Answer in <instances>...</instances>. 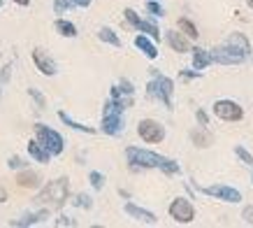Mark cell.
I'll return each instance as SVG.
<instances>
[{
    "mask_svg": "<svg viewBox=\"0 0 253 228\" xmlns=\"http://www.w3.org/2000/svg\"><path fill=\"white\" fill-rule=\"evenodd\" d=\"M126 156H128V163L135 168H161L165 175H176L179 172V166L176 161H169L161 154H154L149 149H139V147H128L126 149Z\"/></svg>",
    "mask_w": 253,
    "mask_h": 228,
    "instance_id": "1",
    "label": "cell"
},
{
    "mask_svg": "<svg viewBox=\"0 0 253 228\" xmlns=\"http://www.w3.org/2000/svg\"><path fill=\"white\" fill-rule=\"evenodd\" d=\"M68 196H70V182L68 177H61V179H54V182L46 184L35 200L46 207H61L68 200Z\"/></svg>",
    "mask_w": 253,
    "mask_h": 228,
    "instance_id": "2",
    "label": "cell"
},
{
    "mask_svg": "<svg viewBox=\"0 0 253 228\" xmlns=\"http://www.w3.org/2000/svg\"><path fill=\"white\" fill-rule=\"evenodd\" d=\"M156 79L154 82H149V86H146V96L149 98H158L165 107H172V93H174V82L169 79V77H163L158 75L154 70Z\"/></svg>",
    "mask_w": 253,
    "mask_h": 228,
    "instance_id": "3",
    "label": "cell"
},
{
    "mask_svg": "<svg viewBox=\"0 0 253 228\" xmlns=\"http://www.w3.org/2000/svg\"><path fill=\"white\" fill-rule=\"evenodd\" d=\"M35 137H38V142L44 147L51 156H58V154H63V149H65L63 137L58 135L54 128L44 126V123H38V126H35Z\"/></svg>",
    "mask_w": 253,
    "mask_h": 228,
    "instance_id": "4",
    "label": "cell"
},
{
    "mask_svg": "<svg viewBox=\"0 0 253 228\" xmlns=\"http://www.w3.org/2000/svg\"><path fill=\"white\" fill-rule=\"evenodd\" d=\"M211 54V63H221V65H239V63H244V58H246V54L239 49V47H235V45H228L225 47H216L214 52H209Z\"/></svg>",
    "mask_w": 253,
    "mask_h": 228,
    "instance_id": "5",
    "label": "cell"
},
{
    "mask_svg": "<svg viewBox=\"0 0 253 228\" xmlns=\"http://www.w3.org/2000/svg\"><path fill=\"white\" fill-rule=\"evenodd\" d=\"M137 135L149 145H158L165 140V128H163V123L154 121V119H142L137 123Z\"/></svg>",
    "mask_w": 253,
    "mask_h": 228,
    "instance_id": "6",
    "label": "cell"
},
{
    "mask_svg": "<svg viewBox=\"0 0 253 228\" xmlns=\"http://www.w3.org/2000/svg\"><path fill=\"white\" fill-rule=\"evenodd\" d=\"M169 217L179 224H191L195 219V210H193L191 200H186V198H176L172 200V205H169Z\"/></svg>",
    "mask_w": 253,
    "mask_h": 228,
    "instance_id": "7",
    "label": "cell"
},
{
    "mask_svg": "<svg viewBox=\"0 0 253 228\" xmlns=\"http://www.w3.org/2000/svg\"><path fill=\"white\" fill-rule=\"evenodd\" d=\"M214 114L223 121H242L244 110L232 100H218V103H214Z\"/></svg>",
    "mask_w": 253,
    "mask_h": 228,
    "instance_id": "8",
    "label": "cell"
},
{
    "mask_svg": "<svg viewBox=\"0 0 253 228\" xmlns=\"http://www.w3.org/2000/svg\"><path fill=\"white\" fill-rule=\"evenodd\" d=\"M202 193L218 198V200H223V203H239V200H242V193H239L237 189H232V186H225V184L207 186V189H202Z\"/></svg>",
    "mask_w": 253,
    "mask_h": 228,
    "instance_id": "9",
    "label": "cell"
},
{
    "mask_svg": "<svg viewBox=\"0 0 253 228\" xmlns=\"http://www.w3.org/2000/svg\"><path fill=\"white\" fill-rule=\"evenodd\" d=\"M123 14H126V19H128V23H132V26H135V28H137L139 33H146V35H149V38H154V40H158L161 38V31H158V26H156V23H151V21H144V19H139L137 16V12H135V9H126V12H123Z\"/></svg>",
    "mask_w": 253,
    "mask_h": 228,
    "instance_id": "10",
    "label": "cell"
},
{
    "mask_svg": "<svg viewBox=\"0 0 253 228\" xmlns=\"http://www.w3.org/2000/svg\"><path fill=\"white\" fill-rule=\"evenodd\" d=\"M33 63L38 65V70L42 75H46V77L56 75V63L44 49H33Z\"/></svg>",
    "mask_w": 253,
    "mask_h": 228,
    "instance_id": "11",
    "label": "cell"
},
{
    "mask_svg": "<svg viewBox=\"0 0 253 228\" xmlns=\"http://www.w3.org/2000/svg\"><path fill=\"white\" fill-rule=\"evenodd\" d=\"M121 130H123L121 114H105V116H102V133H107V135H119Z\"/></svg>",
    "mask_w": 253,
    "mask_h": 228,
    "instance_id": "12",
    "label": "cell"
},
{
    "mask_svg": "<svg viewBox=\"0 0 253 228\" xmlns=\"http://www.w3.org/2000/svg\"><path fill=\"white\" fill-rule=\"evenodd\" d=\"M165 40H168V45L172 47L174 52H179V54L191 52V45H188V40H186V35H184V33L168 31V35H165Z\"/></svg>",
    "mask_w": 253,
    "mask_h": 228,
    "instance_id": "13",
    "label": "cell"
},
{
    "mask_svg": "<svg viewBox=\"0 0 253 228\" xmlns=\"http://www.w3.org/2000/svg\"><path fill=\"white\" fill-rule=\"evenodd\" d=\"M126 212L130 214L132 219H137V221H142V224H156V214L154 212H149V210H142V207H137V205H132V203H126Z\"/></svg>",
    "mask_w": 253,
    "mask_h": 228,
    "instance_id": "14",
    "label": "cell"
},
{
    "mask_svg": "<svg viewBox=\"0 0 253 228\" xmlns=\"http://www.w3.org/2000/svg\"><path fill=\"white\" fill-rule=\"evenodd\" d=\"M16 184L21 186V189H40V175L38 172H33V170H21L19 175H16Z\"/></svg>",
    "mask_w": 253,
    "mask_h": 228,
    "instance_id": "15",
    "label": "cell"
},
{
    "mask_svg": "<svg viewBox=\"0 0 253 228\" xmlns=\"http://www.w3.org/2000/svg\"><path fill=\"white\" fill-rule=\"evenodd\" d=\"M191 140L198 147H202V149H205V147H209L211 142H214V135H211V133H209L205 126H200V128H193L191 130Z\"/></svg>",
    "mask_w": 253,
    "mask_h": 228,
    "instance_id": "16",
    "label": "cell"
},
{
    "mask_svg": "<svg viewBox=\"0 0 253 228\" xmlns=\"http://www.w3.org/2000/svg\"><path fill=\"white\" fill-rule=\"evenodd\" d=\"M211 63V54L207 49H202V47H195L193 49V68L195 70H205Z\"/></svg>",
    "mask_w": 253,
    "mask_h": 228,
    "instance_id": "17",
    "label": "cell"
},
{
    "mask_svg": "<svg viewBox=\"0 0 253 228\" xmlns=\"http://www.w3.org/2000/svg\"><path fill=\"white\" fill-rule=\"evenodd\" d=\"M28 154H31L38 163H49V159H51V154L46 152V149L40 145L38 140H31V142H28Z\"/></svg>",
    "mask_w": 253,
    "mask_h": 228,
    "instance_id": "18",
    "label": "cell"
},
{
    "mask_svg": "<svg viewBox=\"0 0 253 228\" xmlns=\"http://www.w3.org/2000/svg\"><path fill=\"white\" fill-rule=\"evenodd\" d=\"M135 47H137L139 52H144V56H149V58H156V56H158L156 45L146 38V35H137V38H135Z\"/></svg>",
    "mask_w": 253,
    "mask_h": 228,
    "instance_id": "19",
    "label": "cell"
},
{
    "mask_svg": "<svg viewBox=\"0 0 253 228\" xmlns=\"http://www.w3.org/2000/svg\"><path fill=\"white\" fill-rule=\"evenodd\" d=\"M58 119H61L65 126H70V128H75V130H82V133H95V128H91V126H84V123L75 121V119H70L65 112H58Z\"/></svg>",
    "mask_w": 253,
    "mask_h": 228,
    "instance_id": "20",
    "label": "cell"
},
{
    "mask_svg": "<svg viewBox=\"0 0 253 228\" xmlns=\"http://www.w3.org/2000/svg\"><path fill=\"white\" fill-rule=\"evenodd\" d=\"M56 31L61 33L63 38H75V35H77V28H75V23L65 21V19H58V21H56Z\"/></svg>",
    "mask_w": 253,
    "mask_h": 228,
    "instance_id": "21",
    "label": "cell"
},
{
    "mask_svg": "<svg viewBox=\"0 0 253 228\" xmlns=\"http://www.w3.org/2000/svg\"><path fill=\"white\" fill-rule=\"evenodd\" d=\"M179 31L184 33L186 38H191V40H198V28H195V23L188 21V19H179Z\"/></svg>",
    "mask_w": 253,
    "mask_h": 228,
    "instance_id": "22",
    "label": "cell"
},
{
    "mask_svg": "<svg viewBox=\"0 0 253 228\" xmlns=\"http://www.w3.org/2000/svg\"><path fill=\"white\" fill-rule=\"evenodd\" d=\"M98 38L102 40V42H107V45H114V47H121V40H119V35H116L112 28H100V33H98Z\"/></svg>",
    "mask_w": 253,
    "mask_h": 228,
    "instance_id": "23",
    "label": "cell"
},
{
    "mask_svg": "<svg viewBox=\"0 0 253 228\" xmlns=\"http://www.w3.org/2000/svg\"><path fill=\"white\" fill-rule=\"evenodd\" d=\"M44 217H46V210H42V212H38V214H28V217L21 221H12V226H33V224L42 221Z\"/></svg>",
    "mask_w": 253,
    "mask_h": 228,
    "instance_id": "24",
    "label": "cell"
},
{
    "mask_svg": "<svg viewBox=\"0 0 253 228\" xmlns=\"http://www.w3.org/2000/svg\"><path fill=\"white\" fill-rule=\"evenodd\" d=\"M228 42H230V45H235V47H239V49H242V52H244V54H249V52H251V45L246 42V38H244V35H242V33H232V38L228 40Z\"/></svg>",
    "mask_w": 253,
    "mask_h": 228,
    "instance_id": "25",
    "label": "cell"
},
{
    "mask_svg": "<svg viewBox=\"0 0 253 228\" xmlns=\"http://www.w3.org/2000/svg\"><path fill=\"white\" fill-rule=\"evenodd\" d=\"M88 182H91V186L93 189H102V186H105V175H100V172H91V175H88Z\"/></svg>",
    "mask_w": 253,
    "mask_h": 228,
    "instance_id": "26",
    "label": "cell"
},
{
    "mask_svg": "<svg viewBox=\"0 0 253 228\" xmlns=\"http://www.w3.org/2000/svg\"><path fill=\"white\" fill-rule=\"evenodd\" d=\"M75 205H77V207H84V210H91V207H93L91 196H86V193H79V196L75 198Z\"/></svg>",
    "mask_w": 253,
    "mask_h": 228,
    "instance_id": "27",
    "label": "cell"
},
{
    "mask_svg": "<svg viewBox=\"0 0 253 228\" xmlns=\"http://www.w3.org/2000/svg\"><path fill=\"white\" fill-rule=\"evenodd\" d=\"M235 154H237V156H239V159H242V161H244V163H249V166H251V163H253V156H251V154H249V152H246V149H244V147H242V145H237V147H235Z\"/></svg>",
    "mask_w": 253,
    "mask_h": 228,
    "instance_id": "28",
    "label": "cell"
},
{
    "mask_svg": "<svg viewBox=\"0 0 253 228\" xmlns=\"http://www.w3.org/2000/svg\"><path fill=\"white\" fill-rule=\"evenodd\" d=\"M28 93H31V98L35 100V103H38V107L40 110H42V107L46 105V100H44V96H42V93L38 91V89H28Z\"/></svg>",
    "mask_w": 253,
    "mask_h": 228,
    "instance_id": "29",
    "label": "cell"
},
{
    "mask_svg": "<svg viewBox=\"0 0 253 228\" xmlns=\"http://www.w3.org/2000/svg\"><path fill=\"white\" fill-rule=\"evenodd\" d=\"M146 9H149L154 16H163V14H165V12H163V7L156 2V0H149V2H146Z\"/></svg>",
    "mask_w": 253,
    "mask_h": 228,
    "instance_id": "30",
    "label": "cell"
},
{
    "mask_svg": "<svg viewBox=\"0 0 253 228\" xmlns=\"http://www.w3.org/2000/svg\"><path fill=\"white\" fill-rule=\"evenodd\" d=\"M68 7H72L70 5V0H54V9H56V14H63Z\"/></svg>",
    "mask_w": 253,
    "mask_h": 228,
    "instance_id": "31",
    "label": "cell"
},
{
    "mask_svg": "<svg viewBox=\"0 0 253 228\" xmlns=\"http://www.w3.org/2000/svg\"><path fill=\"white\" fill-rule=\"evenodd\" d=\"M119 89H121V93H126V96H132V91H135L128 79H121V86H119Z\"/></svg>",
    "mask_w": 253,
    "mask_h": 228,
    "instance_id": "32",
    "label": "cell"
},
{
    "mask_svg": "<svg viewBox=\"0 0 253 228\" xmlns=\"http://www.w3.org/2000/svg\"><path fill=\"white\" fill-rule=\"evenodd\" d=\"M7 166H9V168H14V170H19V168H23L26 163H23V159H19V156H12Z\"/></svg>",
    "mask_w": 253,
    "mask_h": 228,
    "instance_id": "33",
    "label": "cell"
},
{
    "mask_svg": "<svg viewBox=\"0 0 253 228\" xmlns=\"http://www.w3.org/2000/svg\"><path fill=\"white\" fill-rule=\"evenodd\" d=\"M242 219L246 224H253V207H244V212H242Z\"/></svg>",
    "mask_w": 253,
    "mask_h": 228,
    "instance_id": "34",
    "label": "cell"
},
{
    "mask_svg": "<svg viewBox=\"0 0 253 228\" xmlns=\"http://www.w3.org/2000/svg\"><path fill=\"white\" fill-rule=\"evenodd\" d=\"M9 72H12V65H5V68H2V72H0V82H2V84L9 79Z\"/></svg>",
    "mask_w": 253,
    "mask_h": 228,
    "instance_id": "35",
    "label": "cell"
},
{
    "mask_svg": "<svg viewBox=\"0 0 253 228\" xmlns=\"http://www.w3.org/2000/svg\"><path fill=\"white\" fill-rule=\"evenodd\" d=\"M70 5H72V7H88L91 0H70Z\"/></svg>",
    "mask_w": 253,
    "mask_h": 228,
    "instance_id": "36",
    "label": "cell"
},
{
    "mask_svg": "<svg viewBox=\"0 0 253 228\" xmlns=\"http://www.w3.org/2000/svg\"><path fill=\"white\" fill-rule=\"evenodd\" d=\"M56 226H75V221H70L68 217H61V219L56 221Z\"/></svg>",
    "mask_w": 253,
    "mask_h": 228,
    "instance_id": "37",
    "label": "cell"
},
{
    "mask_svg": "<svg viewBox=\"0 0 253 228\" xmlns=\"http://www.w3.org/2000/svg\"><path fill=\"white\" fill-rule=\"evenodd\" d=\"M198 121H200V126H207V114L202 112V110H198Z\"/></svg>",
    "mask_w": 253,
    "mask_h": 228,
    "instance_id": "38",
    "label": "cell"
},
{
    "mask_svg": "<svg viewBox=\"0 0 253 228\" xmlns=\"http://www.w3.org/2000/svg\"><path fill=\"white\" fill-rule=\"evenodd\" d=\"M193 77H200V72H181V79H193Z\"/></svg>",
    "mask_w": 253,
    "mask_h": 228,
    "instance_id": "39",
    "label": "cell"
},
{
    "mask_svg": "<svg viewBox=\"0 0 253 228\" xmlns=\"http://www.w3.org/2000/svg\"><path fill=\"white\" fill-rule=\"evenodd\" d=\"M16 5H21V7H28V5H31V0H14Z\"/></svg>",
    "mask_w": 253,
    "mask_h": 228,
    "instance_id": "40",
    "label": "cell"
},
{
    "mask_svg": "<svg viewBox=\"0 0 253 228\" xmlns=\"http://www.w3.org/2000/svg\"><path fill=\"white\" fill-rule=\"evenodd\" d=\"M5 200H7V193H5V189L0 186V203H5Z\"/></svg>",
    "mask_w": 253,
    "mask_h": 228,
    "instance_id": "41",
    "label": "cell"
},
{
    "mask_svg": "<svg viewBox=\"0 0 253 228\" xmlns=\"http://www.w3.org/2000/svg\"><path fill=\"white\" fill-rule=\"evenodd\" d=\"M246 2H249V7H251V9H253V0H246Z\"/></svg>",
    "mask_w": 253,
    "mask_h": 228,
    "instance_id": "42",
    "label": "cell"
},
{
    "mask_svg": "<svg viewBox=\"0 0 253 228\" xmlns=\"http://www.w3.org/2000/svg\"><path fill=\"white\" fill-rule=\"evenodd\" d=\"M0 7H2V0H0Z\"/></svg>",
    "mask_w": 253,
    "mask_h": 228,
    "instance_id": "43",
    "label": "cell"
},
{
    "mask_svg": "<svg viewBox=\"0 0 253 228\" xmlns=\"http://www.w3.org/2000/svg\"><path fill=\"white\" fill-rule=\"evenodd\" d=\"M251 177H253V170H251Z\"/></svg>",
    "mask_w": 253,
    "mask_h": 228,
    "instance_id": "44",
    "label": "cell"
}]
</instances>
